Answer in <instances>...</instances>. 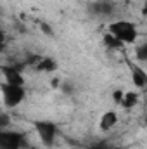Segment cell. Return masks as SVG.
<instances>
[{
    "label": "cell",
    "mask_w": 147,
    "mask_h": 149,
    "mask_svg": "<svg viewBox=\"0 0 147 149\" xmlns=\"http://www.w3.org/2000/svg\"><path fill=\"white\" fill-rule=\"evenodd\" d=\"M137 59H139V61H146L147 63V43L140 45V47L137 49Z\"/></svg>",
    "instance_id": "cell-13"
},
{
    "label": "cell",
    "mask_w": 147,
    "mask_h": 149,
    "mask_svg": "<svg viewBox=\"0 0 147 149\" xmlns=\"http://www.w3.org/2000/svg\"><path fill=\"white\" fill-rule=\"evenodd\" d=\"M24 66H26V63L21 64V66H16V64H12V66L2 64L0 71L3 74V81H7L10 85H23L24 87V76H23V68Z\"/></svg>",
    "instance_id": "cell-5"
},
{
    "label": "cell",
    "mask_w": 147,
    "mask_h": 149,
    "mask_svg": "<svg viewBox=\"0 0 147 149\" xmlns=\"http://www.w3.org/2000/svg\"><path fill=\"white\" fill-rule=\"evenodd\" d=\"M90 149H125V148L109 144V142H106V141H101V142H94V144L90 146Z\"/></svg>",
    "instance_id": "cell-12"
},
{
    "label": "cell",
    "mask_w": 147,
    "mask_h": 149,
    "mask_svg": "<svg viewBox=\"0 0 147 149\" xmlns=\"http://www.w3.org/2000/svg\"><path fill=\"white\" fill-rule=\"evenodd\" d=\"M144 14L147 16V0H146V5H144Z\"/></svg>",
    "instance_id": "cell-15"
},
{
    "label": "cell",
    "mask_w": 147,
    "mask_h": 149,
    "mask_svg": "<svg viewBox=\"0 0 147 149\" xmlns=\"http://www.w3.org/2000/svg\"><path fill=\"white\" fill-rule=\"evenodd\" d=\"M107 31H109L112 37L118 38L123 45H126V43H135V40L139 37V30H137L135 23L126 21V19H118V21L109 23Z\"/></svg>",
    "instance_id": "cell-1"
},
{
    "label": "cell",
    "mask_w": 147,
    "mask_h": 149,
    "mask_svg": "<svg viewBox=\"0 0 147 149\" xmlns=\"http://www.w3.org/2000/svg\"><path fill=\"white\" fill-rule=\"evenodd\" d=\"M88 12L95 17H111L114 14V3L111 0H95L88 3Z\"/></svg>",
    "instance_id": "cell-6"
},
{
    "label": "cell",
    "mask_w": 147,
    "mask_h": 149,
    "mask_svg": "<svg viewBox=\"0 0 147 149\" xmlns=\"http://www.w3.org/2000/svg\"><path fill=\"white\" fill-rule=\"evenodd\" d=\"M0 92H2L3 106L7 109L17 108L24 101V97H26V90H24L23 85H10L7 81H2L0 83Z\"/></svg>",
    "instance_id": "cell-2"
},
{
    "label": "cell",
    "mask_w": 147,
    "mask_h": 149,
    "mask_svg": "<svg viewBox=\"0 0 147 149\" xmlns=\"http://www.w3.org/2000/svg\"><path fill=\"white\" fill-rule=\"evenodd\" d=\"M35 70L37 71H42V73H54L57 70V63L52 57H42Z\"/></svg>",
    "instance_id": "cell-9"
},
{
    "label": "cell",
    "mask_w": 147,
    "mask_h": 149,
    "mask_svg": "<svg viewBox=\"0 0 147 149\" xmlns=\"http://www.w3.org/2000/svg\"><path fill=\"white\" fill-rule=\"evenodd\" d=\"M104 45H106V47H109V49H121V45H123V43H121L116 37H112L109 31H107V33L104 35Z\"/></svg>",
    "instance_id": "cell-11"
},
{
    "label": "cell",
    "mask_w": 147,
    "mask_h": 149,
    "mask_svg": "<svg viewBox=\"0 0 147 149\" xmlns=\"http://www.w3.org/2000/svg\"><path fill=\"white\" fill-rule=\"evenodd\" d=\"M116 125H118V113L116 111H106L101 116V120H99V127H101V130H104V132L114 128Z\"/></svg>",
    "instance_id": "cell-8"
},
{
    "label": "cell",
    "mask_w": 147,
    "mask_h": 149,
    "mask_svg": "<svg viewBox=\"0 0 147 149\" xmlns=\"http://www.w3.org/2000/svg\"><path fill=\"white\" fill-rule=\"evenodd\" d=\"M33 127L37 130L42 144L45 148H52L55 139H57V132H59L57 125L50 120H37V121H33Z\"/></svg>",
    "instance_id": "cell-3"
},
{
    "label": "cell",
    "mask_w": 147,
    "mask_h": 149,
    "mask_svg": "<svg viewBox=\"0 0 147 149\" xmlns=\"http://www.w3.org/2000/svg\"><path fill=\"white\" fill-rule=\"evenodd\" d=\"M137 104H139V94L133 92V90H126L119 106H123L125 109H132V108H135Z\"/></svg>",
    "instance_id": "cell-10"
},
{
    "label": "cell",
    "mask_w": 147,
    "mask_h": 149,
    "mask_svg": "<svg viewBox=\"0 0 147 149\" xmlns=\"http://www.w3.org/2000/svg\"><path fill=\"white\" fill-rule=\"evenodd\" d=\"M146 125H147V120H146Z\"/></svg>",
    "instance_id": "cell-16"
},
{
    "label": "cell",
    "mask_w": 147,
    "mask_h": 149,
    "mask_svg": "<svg viewBox=\"0 0 147 149\" xmlns=\"http://www.w3.org/2000/svg\"><path fill=\"white\" fill-rule=\"evenodd\" d=\"M123 95H125V90H123V88H116V90L112 92V99H114V102H116V104H121Z\"/></svg>",
    "instance_id": "cell-14"
},
{
    "label": "cell",
    "mask_w": 147,
    "mask_h": 149,
    "mask_svg": "<svg viewBox=\"0 0 147 149\" xmlns=\"http://www.w3.org/2000/svg\"><path fill=\"white\" fill-rule=\"evenodd\" d=\"M130 73H132V83L137 88H144L147 87V73L142 66H139L137 63H128Z\"/></svg>",
    "instance_id": "cell-7"
},
{
    "label": "cell",
    "mask_w": 147,
    "mask_h": 149,
    "mask_svg": "<svg viewBox=\"0 0 147 149\" xmlns=\"http://www.w3.org/2000/svg\"><path fill=\"white\" fill-rule=\"evenodd\" d=\"M26 137L16 130H0V149H26Z\"/></svg>",
    "instance_id": "cell-4"
}]
</instances>
